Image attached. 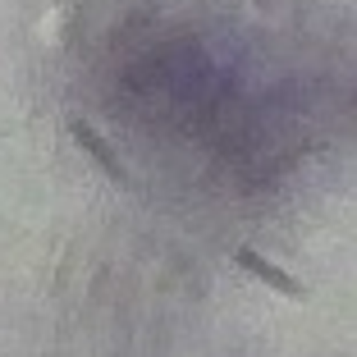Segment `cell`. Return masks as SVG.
<instances>
[{
	"instance_id": "cell-1",
	"label": "cell",
	"mask_w": 357,
	"mask_h": 357,
	"mask_svg": "<svg viewBox=\"0 0 357 357\" xmlns=\"http://www.w3.org/2000/svg\"><path fill=\"white\" fill-rule=\"evenodd\" d=\"M234 266H238L243 275H252L257 284L275 289L280 298H294V303H307V284L298 280V275H289L284 266H275L271 257H261L257 248H238V252H234Z\"/></svg>"
},
{
	"instance_id": "cell-2",
	"label": "cell",
	"mask_w": 357,
	"mask_h": 357,
	"mask_svg": "<svg viewBox=\"0 0 357 357\" xmlns=\"http://www.w3.org/2000/svg\"><path fill=\"white\" fill-rule=\"evenodd\" d=\"M69 133H74V142H78V147H83L87 156L96 160V169H101V174L110 178L115 188H133V178H128V169H124V165H119L115 147H110V142H105V137L96 133V128L87 124L83 115H74V119H69Z\"/></svg>"
},
{
	"instance_id": "cell-3",
	"label": "cell",
	"mask_w": 357,
	"mask_h": 357,
	"mask_svg": "<svg viewBox=\"0 0 357 357\" xmlns=\"http://www.w3.org/2000/svg\"><path fill=\"white\" fill-rule=\"evenodd\" d=\"M252 5L257 10H275V0H252Z\"/></svg>"
},
{
	"instance_id": "cell-4",
	"label": "cell",
	"mask_w": 357,
	"mask_h": 357,
	"mask_svg": "<svg viewBox=\"0 0 357 357\" xmlns=\"http://www.w3.org/2000/svg\"><path fill=\"white\" fill-rule=\"evenodd\" d=\"M28 5H32V0H28Z\"/></svg>"
}]
</instances>
